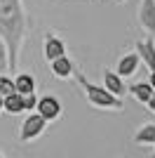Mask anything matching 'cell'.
I'll return each mask as SVG.
<instances>
[{"mask_svg": "<svg viewBox=\"0 0 155 158\" xmlns=\"http://www.w3.org/2000/svg\"><path fill=\"white\" fill-rule=\"evenodd\" d=\"M146 106H148V111L150 113H155V90H153V94L148 97V102H146Z\"/></svg>", "mask_w": 155, "mask_h": 158, "instance_id": "ac0fdd59", "label": "cell"}, {"mask_svg": "<svg viewBox=\"0 0 155 158\" xmlns=\"http://www.w3.org/2000/svg\"><path fill=\"white\" fill-rule=\"evenodd\" d=\"M47 125H50V120H45L38 111H31L19 127V142H33V139H38L47 130Z\"/></svg>", "mask_w": 155, "mask_h": 158, "instance_id": "3957f363", "label": "cell"}, {"mask_svg": "<svg viewBox=\"0 0 155 158\" xmlns=\"http://www.w3.org/2000/svg\"><path fill=\"white\" fill-rule=\"evenodd\" d=\"M61 54H66V43L59 38L57 33H47L45 35V59L52 61L57 57H61Z\"/></svg>", "mask_w": 155, "mask_h": 158, "instance_id": "ba28073f", "label": "cell"}, {"mask_svg": "<svg viewBox=\"0 0 155 158\" xmlns=\"http://www.w3.org/2000/svg\"><path fill=\"white\" fill-rule=\"evenodd\" d=\"M7 66H10V57H7V47L5 43H2V38H0V73L7 71Z\"/></svg>", "mask_w": 155, "mask_h": 158, "instance_id": "2e32d148", "label": "cell"}, {"mask_svg": "<svg viewBox=\"0 0 155 158\" xmlns=\"http://www.w3.org/2000/svg\"><path fill=\"white\" fill-rule=\"evenodd\" d=\"M35 106H38V97H35V92L24 94V111H35Z\"/></svg>", "mask_w": 155, "mask_h": 158, "instance_id": "e0dca14e", "label": "cell"}, {"mask_svg": "<svg viewBox=\"0 0 155 158\" xmlns=\"http://www.w3.org/2000/svg\"><path fill=\"white\" fill-rule=\"evenodd\" d=\"M10 92H17V90H14V78L7 76V73H0V94L5 97V94H10Z\"/></svg>", "mask_w": 155, "mask_h": 158, "instance_id": "9a60e30c", "label": "cell"}, {"mask_svg": "<svg viewBox=\"0 0 155 158\" xmlns=\"http://www.w3.org/2000/svg\"><path fill=\"white\" fill-rule=\"evenodd\" d=\"M0 38L7 47L10 66L7 71H17L21 45L26 40V12L21 0H0Z\"/></svg>", "mask_w": 155, "mask_h": 158, "instance_id": "6da1fadb", "label": "cell"}, {"mask_svg": "<svg viewBox=\"0 0 155 158\" xmlns=\"http://www.w3.org/2000/svg\"><path fill=\"white\" fill-rule=\"evenodd\" d=\"M14 90L19 94L35 92V78H33L31 73H19V76H14Z\"/></svg>", "mask_w": 155, "mask_h": 158, "instance_id": "5bb4252c", "label": "cell"}, {"mask_svg": "<svg viewBox=\"0 0 155 158\" xmlns=\"http://www.w3.org/2000/svg\"><path fill=\"white\" fill-rule=\"evenodd\" d=\"M148 83H150V85H153V90H155V69H153V71H150V78H148Z\"/></svg>", "mask_w": 155, "mask_h": 158, "instance_id": "d6986e66", "label": "cell"}, {"mask_svg": "<svg viewBox=\"0 0 155 158\" xmlns=\"http://www.w3.org/2000/svg\"><path fill=\"white\" fill-rule=\"evenodd\" d=\"M35 111L42 116L45 120H57L61 118V113H64V106H61V99L54 97V94H42L38 97V106H35Z\"/></svg>", "mask_w": 155, "mask_h": 158, "instance_id": "277c9868", "label": "cell"}, {"mask_svg": "<svg viewBox=\"0 0 155 158\" xmlns=\"http://www.w3.org/2000/svg\"><path fill=\"white\" fill-rule=\"evenodd\" d=\"M139 24L148 35L155 38V0H141V5H139Z\"/></svg>", "mask_w": 155, "mask_h": 158, "instance_id": "5b68a950", "label": "cell"}, {"mask_svg": "<svg viewBox=\"0 0 155 158\" xmlns=\"http://www.w3.org/2000/svg\"><path fill=\"white\" fill-rule=\"evenodd\" d=\"M134 144L139 146H155V123H146L134 132Z\"/></svg>", "mask_w": 155, "mask_h": 158, "instance_id": "8fae6325", "label": "cell"}, {"mask_svg": "<svg viewBox=\"0 0 155 158\" xmlns=\"http://www.w3.org/2000/svg\"><path fill=\"white\" fill-rule=\"evenodd\" d=\"M73 78L80 83V87L85 90V97L89 102L94 109H103V111H122L125 104H122V97H117V94L108 92L103 85H97V83H92L82 71H75L73 73Z\"/></svg>", "mask_w": 155, "mask_h": 158, "instance_id": "7a4b0ae2", "label": "cell"}, {"mask_svg": "<svg viewBox=\"0 0 155 158\" xmlns=\"http://www.w3.org/2000/svg\"><path fill=\"white\" fill-rule=\"evenodd\" d=\"M52 66V73L57 76V78H71L73 73H75V66H73V61L66 57V54H61V57H57V59L50 61Z\"/></svg>", "mask_w": 155, "mask_h": 158, "instance_id": "30bf717a", "label": "cell"}, {"mask_svg": "<svg viewBox=\"0 0 155 158\" xmlns=\"http://www.w3.org/2000/svg\"><path fill=\"white\" fill-rule=\"evenodd\" d=\"M103 87H106L108 92L117 94V97H122V94L127 92L125 78H122V76H117L115 71H106V73H103Z\"/></svg>", "mask_w": 155, "mask_h": 158, "instance_id": "9c48e42d", "label": "cell"}, {"mask_svg": "<svg viewBox=\"0 0 155 158\" xmlns=\"http://www.w3.org/2000/svg\"><path fill=\"white\" fill-rule=\"evenodd\" d=\"M139 64H141V57H139L136 52H127V54H122V57L117 59L115 73L122 76V78H132V76L136 73V69H139Z\"/></svg>", "mask_w": 155, "mask_h": 158, "instance_id": "52a82bcc", "label": "cell"}, {"mask_svg": "<svg viewBox=\"0 0 155 158\" xmlns=\"http://www.w3.org/2000/svg\"><path fill=\"white\" fill-rule=\"evenodd\" d=\"M136 54L141 57V64H146L148 71H153L155 69V38L153 35L136 40Z\"/></svg>", "mask_w": 155, "mask_h": 158, "instance_id": "8992f818", "label": "cell"}, {"mask_svg": "<svg viewBox=\"0 0 155 158\" xmlns=\"http://www.w3.org/2000/svg\"><path fill=\"white\" fill-rule=\"evenodd\" d=\"M153 153H155V146H153Z\"/></svg>", "mask_w": 155, "mask_h": 158, "instance_id": "7402d4cb", "label": "cell"}, {"mask_svg": "<svg viewBox=\"0 0 155 158\" xmlns=\"http://www.w3.org/2000/svg\"><path fill=\"white\" fill-rule=\"evenodd\" d=\"M127 92L132 94L136 102L146 104L148 97L153 94V85H150V83H129V85H127Z\"/></svg>", "mask_w": 155, "mask_h": 158, "instance_id": "4fadbf2b", "label": "cell"}, {"mask_svg": "<svg viewBox=\"0 0 155 158\" xmlns=\"http://www.w3.org/2000/svg\"><path fill=\"white\" fill-rule=\"evenodd\" d=\"M2 111L12 113V116L24 113V94H19V92L5 94V97H2Z\"/></svg>", "mask_w": 155, "mask_h": 158, "instance_id": "7c38bea8", "label": "cell"}, {"mask_svg": "<svg viewBox=\"0 0 155 158\" xmlns=\"http://www.w3.org/2000/svg\"><path fill=\"white\" fill-rule=\"evenodd\" d=\"M0 111H2V94H0Z\"/></svg>", "mask_w": 155, "mask_h": 158, "instance_id": "ffe728a7", "label": "cell"}, {"mask_svg": "<svg viewBox=\"0 0 155 158\" xmlns=\"http://www.w3.org/2000/svg\"><path fill=\"white\" fill-rule=\"evenodd\" d=\"M117 2H125V0H117Z\"/></svg>", "mask_w": 155, "mask_h": 158, "instance_id": "44dd1931", "label": "cell"}]
</instances>
